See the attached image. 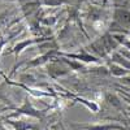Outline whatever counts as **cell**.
I'll list each match as a JSON object with an SVG mask.
<instances>
[{"label":"cell","mask_w":130,"mask_h":130,"mask_svg":"<svg viewBox=\"0 0 130 130\" xmlns=\"http://www.w3.org/2000/svg\"><path fill=\"white\" fill-rule=\"evenodd\" d=\"M0 130H5V129H4V127H3L2 125H0Z\"/></svg>","instance_id":"obj_13"},{"label":"cell","mask_w":130,"mask_h":130,"mask_svg":"<svg viewBox=\"0 0 130 130\" xmlns=\"http://www.w3.org/2000/svg\"><path fill=\"white\" fill-rule=\"evenodd\" d=\"M111 73L113 75H116V77H122V75H125L127 73V70L124 69L120 64H118V65L116 64V65H112V67H111Z\"/></svg>","instance_id":"obj_10"},{"label":"cell","mask_w":130,"mask_h":130,"mask_svg":"<svg viewBox=\"0 0 130 130\" xmlns=\"http://www.w3.org/2000/svg\"><path fill=\"white\" fill-rule=\"evenodd\" d=\"M126 102H127V104L130 105V98H126Z\"/></svg>","instance_id":"obj_12"},{"label":"cell","mask_w":130,"mask_h":130,"mask_svg":"<svg viewBox=\"0 0 130 130\" xmlns=\"http://www.w3.org/2000/svg\"><path fill=\"white\" fill-rule=\"evenodd\" d=\"M57 53H59L57 51L51 50L50 52L43 53V55H40V56H38V57H35V59H32V60H30V61H27V62L25 64V70H26L27 68H35V67H39V65H43V64L48 62L51 59L55 57Z\"/></svg>","instance_id":"obj_4"},{"label":"cell","mask_w":130,"mask_h":130,"mask_svg":"<svg viewBox=\"0 0 130 130\" xmlns=\"http://www.w3.org/2000/svg\"><path fill=\"white\" fill-rule=\"evenodd\" d=\"M0 74L3 75V78L7 81V83L8 85H12V86H17V87H21V89H24V90H26L30 95H32L34 98H44V96H52V98H55L56 96V94L55 92H46V91H42V90H37V89H31V87H29V86H26V85H24V83H18V82H14V81H9L5 75L0 72Z\"/></svg>","instance_id":"obj_3"},{"label":"cell","mask_w":130,"mask_h":130,"mask_svg":"<svg viewBox=\"0 0 130 130\" xmlns=\"http://www.w3.org/2000/svg\"><path fill=\"white\" fill-rule=\"evenodd\" d=\"M44 40H47V39H44V38L25 39V40H22V42H18L17 44L13 47V50L10 51V52H8V53H14V55H16V57H18V55H20V53L22 52L24 50H26L27 47H30V46H32V44H37V43H42V42H44Z\"/></svg>","instance_id":"obj_5"},{"label":"cell","mask_w":130,"mask_h":130,"mask_svg":"<svg viewBox=\"0 0 130 130\" xmlns=\"http://www.w3.org/2000/svg\"><path fill=\"white\" fill-rule=\"evenodd\" d=\"M59 56H67V57H70V59H75V60H79V61H86V62H95L98 64L99 60L96 57L91 56V55H87V53H62V52H59Z\"/></svg>","instance_id":"obj_9"},{"label":"cell","mask_w":130,"mask_h":130,"mask_svg":"<svg viewBox=\"0 0 130 130\" xmlns=\"http://www.w3.org/2000/svg\"><path fill=\"white\" fill-rule=\"evenodd\" d=\"M115 21L120 27H130V12L125 9H116L115 10Z\"/></svg>","instance_id":"obj_6"},{"label":"cell","mask_w":130,"mask_h":130,"mask_svg":"<svg viewBox=\"0 0 130 130\" xmlns=\"http://www.w3.org/2000/svg\"><path fill=\"white\" fill-rule=\"evenodd\" d=\"M5 122L9 124L10 126H13L14 130H40L35 125L25 122V121H18V120H12V118H7Z\"/></svg>","instance_id":"obj_8"},{"label":"cell","mask_w":130,"mask_h":130,"mask_svg":"<svg viewBox=\"0 0 130 130\" xmlns=\"http://www.w3.org/2000/svg\"><path fill=\"white\" fill-rule=\"evenodd\" d=\"M5 44H7V39H5L2 34H0V53L3 52V48H4Z\"/></svg>","instance_id":"obj_11"},{"label":"cell","mask_w":130,"mask_h":130,"mask_svg":"<svg viewBox=\"0 0 130 130\" xmlns=\"http://www.w3.org/2000/svg\"><path fill=\"white\" fill-rule=\"evenodd\" d=\"M65 94H67L69 98H72V99H74V100H77V102H79V103H82L87 109H90L92 113H98L99 112V109H100V107H99V104H98L96 102H90V100H87V99H83V98H79V96H77V95H73V94H70V92H68V91H65Z\"/></svg>","instance_id":"obj_7"},{"label":"cell","mask_w":130,"mask_h":130,"mask_svg":"<svg viewBox=\"0 0 130 130\" xmlns=\"http://www.w3.org/2000/svg\"><path fill=\"white\" fill-rule=\"evenodd\" d=\"M21 115H24V116H29V117H34V118H38V120H43L44 118V116L47 115V109L44 111H39L37 109V108H34V105H32V103L30 102L29 99V96H25V99H24V104L16 108V111L12 113V115H9L8 118H12V117H18Z\"/></svg>","instance_id":"obj_1"},{"label":"cell","mask_w":130,"mask_h":130,"mask_svg":"<svg viewBox=\"0 0 130 130\" xmlns=\"http://www.w3.org/2000/svg\"><path fill=\"white\" fill-rule=\"evenodd\" d=\"M70 126L74 130H130L129 127L116 124V122H109V124H70Z\"/></svg>","instance_id":"obj_2"}]
</instances>
